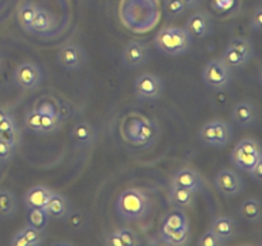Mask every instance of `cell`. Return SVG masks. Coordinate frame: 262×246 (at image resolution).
I'll return each mask as SVG.
<instances>
[{
  "label": "cell",
  "mask_w": 262,
  "mask_h": 246,
  "mask_svg": "<svg viewBox=\"0 0 262 246\" xmlns=\"http://www.w3.org/2000/svg\"><path fill=\"white\" fill-rule=\"evenodd\" d=\"M86 61V54L81 46L76 44H67L58 51V63L69 71L79 69Z\"/></svg>",
  "instance_id": "9c48e42d"
},
{
  "label": "cell",
  "mask_w": 262,
  "mask_h": 246,
  "mask_svg": "<svg viewBox=\"0 0 262 246\" xmlns=\"http://www.w3.org/2000/svg\"><path fill=\"white\" fill-rule=\"evenodd\" d=\"M35 110L40 113V114H50L60 117V113H59V104L56 102L55 99H53V97H42V99L38 100L35 105Z\"/></svg>",
  "instance_id": "83f0119b"
},
{
  "label": "cell",
  "mask_w": 262,
  "mask_h": 246,
  "mask_svg": "<svg viewBox=\"0 0 262 246\" xmlns=\"http://www.w3.org/2000/svg\"><path fill=\"white\" fill-rule=\"evenodd\" d=\"M164 9H165L166 17L169 19H174V18L183 14L186 12L187 7L183 3V0H166L165 5H164Z\"/></svg>",
  "instance_id": "4dcf8cb0"
},
{
  "label": "cell",
  "mask_w": 262,
  "mask_h": 246,
  "mask_svg": "<svg viewBox=\"0 0 262 246\" xmlns=\"http://www.w3.org/2000/svg\"><path fill=\"white\" fill-rule=\"evenodd\" d=\"M105 245H109V246H124V243H123L122 238H120V235L118 231H115V232L110 233L109 236L106 237V240H105Z\"/></svg>",
  "instance_id": "60d3db41"
},
{
  "label": "cell",
  "mask_w": 262,
  "mask_h": 246,
  "mask_svg": "<svg viewBox=\"0 0 262 246\" xmlns=\"http://www.w3.org/2000/svg\"><path fill=\"white\" fill-rule=\"evenodd\" d=\"M64 219H67L69 228L73 231H81L86 227V215L82 212H78V210H76V212H71V210H69V213L67 214V217L64 218Z\"/></svg>",
  "instance_id": "1f68e13d"
},
{
  "label": "cell",
  "mask_w": 262,
  "mask_h": 246,
  "mask_svg": "<svg viewBox=\"0 0 262 246\" xmlns=\"http://www.w3.org/2000/svg\"><path fill=\"white\" fill-rule=\"evenodd\" d=\"M9 115V113H8V110H5L4 108H0V122H2L3 119H5V118Z\"/></svg>",
  "instance_id": "f6af8a7d"
},
{
  "label": "cell",
  "mask_w": 262,
  "mask_h": 246,
  "mask_svg": "<svg viewBox=\"0 0 262 246\" xmlns=\"http://www.w3.org/2000/svg\"><path fill=\"white\" fill-rule=\"evenodd\" d=\"M19 232L23 236V238H25L27 246H37L42 242V232L33 228L32 225H26Z\"/></svg>",
  "instance_id": "f1b7e54d"
},
{
  "label": "cell",
  "mask_w": 262,
  "mask_h": 246,
  "mask_svg": "<svg viewBox=\"0 0 262 246\" xmlns=\"http://www.w3.org/2000/svg\"><path fill=\"white\" fill-rule=\"evenodd\" d=\"M55 19H54L53 14L45 9H40L38 8L37 13H36L35 18L31 25L30 32H46L53 28Z\"/></svg>",
  "instance_id": "d6986e66"
},
{
  "label": "cell",
  "mask_w": 262,
  "mask_h": 246,
  "mask_svg": "<svg viewBox=\"0 0 262 246\" xmlns=\"http://www.w3.org/2000/svg\"><path fill=\"white\" fill-rule=\"evenodd\" d=\"M10 245L12 246H27V243H26L25 238H23V236L20 235V232H17L14 236H13L12 240H10Z\"/></svg>",
  "instance_id": "7bdbcfd3"
},
{
  "label": "cell",
  "mask_w": 262,
  "mask_h": 246,
  "mask_svg": "<svg viewBox=\"0 0 262 246\" xmlns=\"http://www.w3.org/2000/svg\"><path fill=\"white\" fill-rule=\"evenodd\" d=\"M50 217L48 215V213L43 209H30V213H28V224L32 225L36 230L43 231L48 227V223Z\"/></svg>",
  "instance_id": "4316f807"
},
{
  "label": "cell",
  "mask_w": 262,
  "mask_h": 246,
  "mask_svg": "<svg viewBox=\"0 0 262 246\" xmlns=\"http://www.w3.org/2000/svg\"><path fill=\"white\" fill-rule=\"evenodd\" d=\"M183 3L187 8H194L196 5H199L200 0H183Z\"/></svg>",
  "instance_id": "ee69618b"
},
{
  "label": "cell",
  "mask_w": 262,
  "mask_h": 246,
  "mask_svg": "<svg viewBox=\"0 0 262 246\" xmlns=\"http://www.w3.org/2000/svg\"><path fill=\"white\" fill-rule=\"evenodd\" d=\"M60 127V117L50 114H41V131L42 133H51Z\"/></svg>",
  "instance_id": "d6a6232c"
},
{
  "label": "cell",
  "mask_w": 262,
  "mask_h": 246,
  "mask_svg": "<svg viewBox=\"0 0 262 246\" xmlns=\"http://www.w3.org/2000/svg\"><path fill=\"white\" fill-rule=\"evenodd\" d=\"M232 118L239 127L247 128L256 123L257 119V109L250 101H241L234 107Z\"/></svg>",
  "instance_id": "4fadbf2b"
},
{
  "label": "cell",
  "mask_w": 262,
  "mask_h": 246,
  "mask_svg": "<svg viewBox=\"0 0 262 246\" xmlns=\"http://www.w3.org/2000/svg\"><path fill=\"white\" fill-rule=\"evenodd\" d=\"M18 209L14 194L8 190H0V218H10Z\"/></svg>",
  "instance_id": "ffe728a7"
},
{
  "label": "cell",
  "mask_w": 262,
  "mask_h": 246,
  "mask_svg": "<svg viewBox=\"0 0 262 246\" xmlns=\"http://www.w3.org/2000/svg\"><path fill=\"white\" fill-rule=\"evenodd\" d=\"M248 173H250L251 178L255 179L256 182H262V159L255 164V167Z\"/></svg>",
  "instance_id": "b9f144b4"
},
{
  "label": "cell",
  "mask_w": 262,
  "mask_h": 246,
  "mask_svg": "<svg viewBox=\"0 0 262 246\" xmlns=\"http://www.w3.org/2000/svg\"><path fill=\"white\" fill-rule=\"evenodd\" d=\"M228 45L232 46V48H234L235 50L239 51L241 54H243V55H245L248 60H250L251 56L253 55V46H252V44H251V41L247 40V38L234 37L229 41V44H228Z\"/></svg>",
  "instance_id": "f546056e"
},
{
  "label": "cell",
  "mask_w": 262,
  "mask_h": 246,
  "mask_svg": "<svg viewBox=\"0 0 262 246\" xmlns=\"http://www.w3.org/2000/svg\"><path fill=\"white\" fill-rule=\"evenodd\" d=\"M170 200L181 208H191L194 202V192L182 187H171Z\"/></svg>",
  "instance_id": "7402d4cb"
},
{
  "label": "cell",
  "mask_w": 262,
  "mask_h": 246,
  "mask_svg": "<svg viewBox=\"0 0 262 246\" xmlns=\"http://www.w3.org/2000/svg\"><path fill=\"white\" fill-rule=\"evenodd\" d=\"M72 138L81 146H90L94 144L96 132L89 122H79L72 128Z\"/></svg>",
  "instance_id": "e0dca14e"
},
{
  "label": "cell",
  "mask_w": 262,
  "mask_h": 246,
  "mask_svg": "<svg viewBox=\"0 0 262 246\" xmlns=\"http://www.w3.org/2000/svg\"><path fill=\"white\" fill-rule=\"evenodd\" d=\"M184 30L192 37H205L212 31V18L205 12H196L188 18Z\"/></svg>",
  "instance_id": "7c38bea8"
},
{
  "label": "cell",
  "mask_w": 262,
  "mask_h": 246,
  "mask_svg": "<svg viewBox=\"0 0 262 246\" xmlns=\"http://www.w3.org/2000/svg\"><path fill=\"white\" fill-rule=\"evenodd\" d=\"M171 187H182V189L197 192L204 187V179L194 169L182 168L174 174L171 179Z\"/></svg>",
  "instance_id": "8fae6325"
},
{
  "label": "cell",
  "mask_w": 262,
  "mask_h": 246,
  "mask_svg": "<svg viewBox=\"0 0 262 246\" xmlns=\"http://www.w3.org/2000/svg\"><path fill=\"white\" fill-rule=\"evenodd\" d=\"M163 81L152 73H143L135 81V91L137 97L146 100L159 99L163 95Z\"/></svg>",
  "instance_id": "8992f818"
},
{
  "label": "cell",
  "mask_w": 262,
  "mask_h": 246,
  "mask_svg": "<svg viewBox=\"0 0 262 246\" xmlns=\"http://www.w3.org/2000/svg\"><path fill=\"white\" fill-rule=\"evenodd\" d=\"M25 126L28 130L33 131L36 133H42L41 131V114L38 112H36L35 109L31 110L27 113L25 118Z\"/></svg>",
  "instance_id": "e575fe53"
},
{
  "label": "cell",
  "mask_w": 262,
  "mask_h": 246,
  "mask_svg": "<svg viewBox=\"0 0 262 246\" xmlns=\"http://www.w3.org/2000/svg\"><path fill=\"white\" fill-rule=\"evenodd\" d=\"M14 81L20 89L33 90L42 81V73L36 64L26 61V63H20L15 68Z\"/></svg>",
  "instance_id": "52a82bcc"
},
{
  "label": "cell",
  "mask_w": 262,
  "mask_h": 246,
  "mask_svg": "<svg viewBox=\"0 0 262 246\" xmlns=\"http://www.w3.org/2000/svg\"><path fill=\"white\" fill-rule=\"evenodd\" d=\"M225 241L222 240L214 231L210 228L207 230L204 235L200 237V240L197 241V245L199 246H223Z\"/></svg>",
  "instance_id": "836d02e7"
},
{
  "label": "cell",
  "mask_w": 262,
  "mask_h": 246,
  "mask_svg": "<svg viewBox=\"0 0 262 246\" xmlns=\"http://www.w3.org/2000/svg\"><path fill=\"white\" fill-rule=\"evenodd\" d=\"M118 232H119L124 246H136L140 243V238L136 235L135 231L130 230V228H120Z\"/></svg>",
  "instance_id": "8d00e7d4"
},
{
  "label": "cell",
  "mask_w": 262,
  "mask_h": 246,
  "mask_svg": "<svg viewBox=\"0 0 262 246\" xmlns=\"http://www.w3.org/2000/svg\"><path fill=\"white\" fill-rule=\"evenodd\" d=\"M45 212L48 215L54 219H64L69 213V205L66 197L60 194L51 191L49 201L45 207Z\"/></svg>",
  "instance_id": "9a60e30c"
},
{
  "label": "cell",
  "mask_w": 262,
  "mask_h": 246,
  "mask_svg": "<svg viewBox=\"0 0 262 246\" xmlns=\"http://www.w3.org/2000/svg\"><path fill=\"white\" fill-rule=\"evenodd\" d=\"M142 120H143L142 118H136V119L130 120L129 125H128V130H127L128 137H129V140L132 141V142L133 140H135L136 135H137L138 130H140V126L141 123H142Z\"/></svg>",
  "instance_id": "f35d334b"
},
{
  "label": "cell",
  "mask_w": 262,
  "mask_h": 246,
  "mask_svg": "<svg viewBox=\"0 0 262 246\" xmlns=\"http://www.w3.org/2000/svg\"><path fill=\"white\" fill-rule=\"evenodd\" d=\"M51 191L45 186H33L25 195V205L27 209H43L49 201Z\"/></svg>",
  "instance_id": "5bb4252c"
},
{
  "label": "cell",
  "mask_w": 262,
  "mask_h": 246,
  "mask_svg": "<svg viewBox=\"0 0 262 246\" xmlns=\"http://www.w3.org/2000/svg\"><path fill=\"white\" fill-rule=\"evenodd\" d=\"M154 44L160 53L178 56L191 48L192 36L184 28L164 27L156 33Z\"/></svg>",
  "instance_id": "6da1fadb"
},
{
  "label": "cell",
  "mask_w": 262,
  "mask_h": 246,
  "mask_svg": "<svg viewBox=\"0 0 262 246\" xmlns=\"http://www.w3.org/2000/svg\"><path fill=\"white\" fill-rule=\"evenodd\" d=\"M160 235L166 245L182 246L186 245L188 240V228H182L177 231H161Z\"/></svg>",
  "instance_id": "cb8c5ba5"
},
{
  "label": "cell",
  "mask_w": 262,
  "mask_h": 246,
  "mask_svg": "<svg viewBox=\"0 0 262 246\" xmlns=\"http://www.w3.org/2000/svg\"><path fill=\"white\" fill-rule=\"evenodd\" d=\"M182 228H188V219L183 212L174 210L170 214L166 215L161 231H177Z\"/></svg>",
  "instance_id": "44dd1931"
},
{
  "label": "cell",
  "mask_w": 262,
  "mask_h": 246,
  "mask_svg": "<svg viewBox=\"0 0 262 246\" xmlns=\"http://www.w3.org/2000/svg\"><path fill=\"white\" fill-rule=\"evenodd\" d=\"M211 230L222 240H230V238H234L235 235H237V222L233 218L222 215V217L215 218L211 224Z\"/></svg>",
  "instance_id": "2e32d148"
},
{
  "label": "cell",
  "mask_w": 262,
  "mask_h": 246,
  "mask_svg": "<svg viewBox=\"0 0 262 246\" xmlns=\"http://www.w3.org/2000/svg\"><path fill=\"white\" fill-rule=\"evenodd\" d=\"M38 8L36 7L32 3H26V4L20 5L19 9L17 12V18L19 25L25 28L26 31L30 32L31 31V25H32V20L35 18L36 13H37Z\"/></svg>",
  "instance_id": "603a6c76"
},
{
  "label": "cell",
  "mask_w": 262,
  "mask_h": 246,
  "mask_svg": "<svg viewBox=\"0 0 262 246\" xmlns=\"http://www.w3.org/2000/svg\"><path fill=\"white\" fill-rule=\"evenodd\" d=\"M233 137L232 127L224 120H210L202 126L200 138L204 144L215 148L227 146Z\"/></svg>",
  "instance_id": "277c9868"
},
{
  "label": "cell",
  "mask_w": 262,
  "mask_h": 246,
  "mask_svg": "<svg viewBox=\"0 0 262 246\" xmlns=\"http://www.w3.org/2000/svg\"><path fill=\"white\" fill-rule=\"evenodd\" d=\"M204 81L209 87L222 90L229 85L232 79V68L223 61V59H212L204 69Z\"/></svg>",
  "instance_id": "5b68a950"
},
{
  "label": "cell",
  "mask_w": 262,
  "mask_h": 246,
  "mask_svg": "<svg viewBox=\"0 0 262 246\" xmlns=\"http://www.w3.org/2000/svg\"><path fill=\"white\" fill-rule=\"evenodd\" d=\"M241 217L250 223H258L262 219L261 202L255 197L245 200L239 208Z\"/></svg>",
  "instance_id": "ac0fdd59"
},
{
  "label": "cell",
  "mask_w": 262,
  "mask_h": 246,
  "mask_svg": "<svg viewBox=\"0 0 262 246\" xmlns=\"http://www.w3.org/2000/svg\"><path fill=\"white\" fill-rule=\"evenodd\" d=\"M14 155V146L0 138V161H8Z\"/></svg>",
  "instance_id": "74e56055"
},
{
  "label": "cell",
  "mask_w": 262,
  "mask_h": 246,
  "mask_svg": "<svg viewBox=\"0 0 262 246\" xmlns=\"http://www.w3.org/2000/svg\"><path fill=\"white\" fill-rule=\"evenodd\" d=\"M251 27H252V30L257 31V32H260L261 31V28H262V8H257V9L255 10V13H253L252 19H251Z\"/></svg>",
  "instance_id": "ab89813d"
},
{
  "label": "cell",
  "mask_w": 262,
  "mask_h": 246,
  "mask_svg": "<svg viewBox=\"0 0 262 246\" xmlns=\"http://www.w3.org/2000/svg\"><path fill=\"white\" fill-rule=\"evenodd\" d=\"M148 49L145 43L138 40H132L125 45L123 50V61L129 68H138L146 64L148 60Z\"/></svg>",
  "instance_id": "30bf717a"
},
{
  "label": "cell",
  "mask_w": 262,
  "mask_h": 246,
  "mask_svg": "<svg viewBox=\"0 0 262 246\" xmlns=\"http://www.w3.org/2000/svg\"><path fill=\"white\" fill-rule=\"evenodd\" d=\"M215 186L224 197H234L243 190V181L235 172L223 169L215 177Z\"/></svg>",
  "instance_id": "ba28073f"
},
{
  "label": "cell",
  "mask_w": 262,
  "mask_h": 246,
  "mask_svg": "<svg viewBox=\"0 0 262 246\" xmlns=\"http://www.w3.org/2000/svg\"><path fill=\"white\" fill-rule=\"evenodd\" d=\"M223 61H224L227 66H229L230 68H241V67L246 66L248 61V59L246 58L243 54H241L239 51L235 50L234 48H232V46L228 45L227 49L224 50V53H223V56H222Z\"/></svg>",
  "instance_id": "d4e9b609"
},
{
  "label": "cell",
  "mask_w": 262,
  "mask_h": 246,
  "mask_svg": "<svg viewBox=\"0 0 262 246\" xmlns=\"http://www.w3.org/2000/svg\"><path fill=\"white\" fill-rule=\"evenodd\" d=\"M150 210V200L137 189H128L117 200V212L125 220H138L146 217Z\"/></svg>",
  "instance_id": "7a4b0ae2"
},
{
  "label": "cell",
  "mask_w": 262,
  "mask_h": 246,
  "mask_svg": "<svg viewBox=\"0 0 262 246\" xmlns=\"http://www.w3.org/2000/svg\"><path fill=\"white\" fill-rule=\"evenodd\" d=\"M230 159L237 168L250 172L255 167V164L262 159L260 145L256 140L245 138L239 141L233 149Z\"/></svg>",
  "instance_id": "3957f363"
},
{
  "label": "cell",
  "mask_w": 262,
  "mask_h": 246,
  "mask_svg": "<svg viewBox=\"0 0 262 246\" xmlns=\"http://www.w3.org/2000/svg\"><path fill=\"white\" fill-rule=\"evenodd\" d=\"M18 137H19V131H18L17 125H13L10 127L4 128V130H0V138L4 140L5 142L10 144L12 146H17L18 144Z\"/></svg>",
  "instance_id": "d590c367"
},
{
  "label": "cell",
  "mask_w": 262,
  "mask_h": 246,
  "mask_svg": "<svg viewBox=\"0 0 262 246\" xmlns=\"http://www.w3.org/2000/svg\"><path fill=\"white\" fill-rule=\"evenodd\" d=\"M156 135V128L150 120L143 119L142 123L140 126V130H138L137 135H136L133 144L136 145H146V144L150 142L152 140L154 136Z\"/></svg>",
  "instance_id": "484cf974"
},
{
  "label": "cell",
  "mask_w": 262,
  "mask_h": 246,
  "mask_svg": "<svg viewBox=\"0 0 262 246\" xmlns=\"http://www.w3.org/2000/svg\"><path fill=\"white\" fill-rule=\"evenodd\" d=\"M0 67H2V56H0Z\"/></svg>",
  "instance_id": "bcb514c9"
}]
</instances>
